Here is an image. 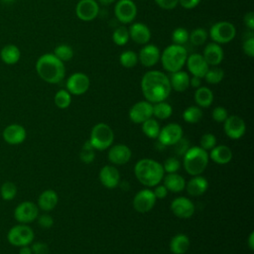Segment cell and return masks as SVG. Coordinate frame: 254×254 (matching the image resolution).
I'll use <instances>...</instances> for the list:
<instances>
[{
	"label": "cell",
	"mask_w": 254,
	"mask_h": 254,
	"mask_svg": "<svg viewBox=\"0 0 254 254\" xmlns=\"http://www.w3.org/2000/svg\"><path fill=\"white\" fill-rule=\"evenodd\" d=\"M211 117L214 121H216L218 123H222L228 117V112L224 107L216 106L211 112Z\"/></svg>",
	"instance_id": "cell-47"
},
{
	"label": "cell",
	"mask_w": 254,
	"mask_h": 254,
	"mask_svg": "<svg viewBox=\"0 0 254 254\" xmlns=\"http://www.w3.org/2000/svg\"><path fill=\"white\" fill-rule=\"evenodd\" d=\"M188 51L181 45L172 44L164 49L160 61L165 70L173 73L181 70L186 64Z\"/></svg>",
	"instance_id": "cell-5"
},
{
	"label": "cell",
	"mask_w": 254,
	"mask_h": 254,
	"mask_svg": "<svg viewBox=\"0 0 254 254\" xmlns=\"http://www.w3.org/2000/svg\"><path fill=\"white\" fill-rule=\"evenodd\" d=\"M31 249H32L33 254H48L49 253V246L46 243L41 242V241L33 243Z\"/></svg>",
	"instance_id": "cell-51"
},
{
	"label": "cell",
	"mask_w": 254,
	"mask_h": 254,
	"mask_svg": "<svg viewBox=\"0 0 254 254\" xmlns=\"http://www.w3.org/2000/svg\"><path fill=\"white\" fill-rule=\"evenodd\" d=\"M99 181L107 189H115L120 182V173L116 167L106 165L99 171Z\"/></svg>",
	"instance_id": "cell-22"
},
{
	"label": "cell",
	"mask_w": 254,
	"mask_h": 254,
	"mask_svg": "<svg viewBox=\"0 0 254 254\" xmlns=\"http://www.w3.org/2000/svg\"><path fill=\"white\" fill-rule=\"evenodd\" d=\"M39 216L38 205L30 200H26L18 204L14 210V217L20 223H30Z\"/></svg>",
	"instance_id": "cell-10"
},
{
	"label": "cell",
	"mask_w": 254,
	"mask_h": 254,
	"mask_svg": "<svg viewBox=\"0 0 254 254\" xmlns=\"http://www.w3.org/2000/svg\"><path fill=\"white\" fill-rule=\"evenodd\" d=\"M164 186L168 190V191L172 192H181L186 188V180L183 176L178 173L168 174L166 177L164 176Z\"/></svg>",
	"instance_id": "cell-28"
},
{
	"label": "cell",
	"mask_w": 254,
	"mask_h": 254,
	"mask_svg": "<svg viewBox=\"0 0 254 254\" xmlns=\"http://www.w3.org/2000/svg\"><path fill=\"white\" fill-rule=\"evenodd\" d=\"M189 37H190L189 31L183 27L176 28L172 33L173 44H176V45L183 46L184 44H186L189 41Z\"/></svg>",
	"instance_id": "cell-44"
},
{
	"label": "cell",
	"mask_w": 254,
	"mask_h": 254,
	"mask_svg": "<svg viewBox=\"0 0 254 254\" xmlns=\"http://www.w3.org/2000/svg\"><path fill=\"white\" fill-rule=\"evenodd\" d=\"M160 130H161V127L159 122L152 117L142 123V131L148 138H151V139L158 138Z\"/></svg>",
	"instance_id": "cell-33"
},
{
	"label": "cell",
	"mask_w": 254,
	"mask_h": 254,
	"mask_svg": "<svg viewBox=\"0 0 254 254\" xmlns=\"http://www.w3.org/2000/svg\"><path fill=\"white\" fill-rule=\"evenodd\" d=\"M141 90L147 101L157 103L169 97L172 87L167 74L154 69L145 72L142 76Z\"/></svg>",
	"instance_id": "cell-1"
},
{
	"label": "cell",
	"mask_w": 254,
	"mask_h": 254,
	"mask_svg": "<svg viewBox=\"0 0 254 254\" xmlns=\"http://www.w3.org/2000/svg\"><path fill=\"white\" fill-rule=\"evenodd\" d=\"M130 37H129V31L126 27L120 26L114 30L112 33V41L117 46H124L128 43Z\"/></svg>",
	"instance_id": "cell-38"
},
{
	"label": "cell",
	"mask_w": 254,
	"mask_h": 254,
	"mask_svg": "<svg viewBox=\"0 0 254 254\" xmlns=\"http://www.w3.org/2000/svg\"><path fill=\"white\" fill-rule=\"evenodd\" d=\"M162 166H163L164 172H166L167 174H171V173H177L180 170L181 163L176 157H169L168 159L165 160Z\"/></svg>",
	"instance_id": "cell-45"
},
{
	"label": "cell",
	"mask_w": 254,
	"mask_h": 254,
	"mask_svg": "<svg viewBox=\"0 0 254 254\" xmlns=\"http://www.w3.org/2000/svg\"><path fill=\"white\" fill-rule=\"evenodd\" d=\"M236 36L235 26L228 21L214 23L209 29V37L212 42L221 45L231 42Z\"/></svg>",
	"instance_id": "cell-8"
},
{
	"label": "cell",
	"mask_w": 254,
	"mask_h": 254,
	"mask_svg": "<svg viewBox=\"0 0 254 254\" xmlns=\"http://www.w3.org/2000/svg\"><path fill=\"white\" fill-rule=\"evenodd\" d=\"M0 194L4 200H11L17 194V187L12 182H5L0 188Z\"/></svg>",
	"instance_id": "cell-43"
},
{
	"label": "cell",
	"mask_w": 254,
	"mask_h": 254,
	"mask_svg": "<svg viewBox=\"0 0 254 254\" xmlns=\"http://www.w3.org/2000/svg\"><path fill=\"white\" fill-rule=\"evenodd\" d=\"M243 22L245 24V26L250 30L253 31L254 30V13L252 11L247 12L244 17H243Z\"/></svg>",
	"instance_id": "cell-53"
},
{
	"label": "cell",
	"mask_w": 254,
	"mask_h": 254,
	"mask_svg": "<svg viewBox=\"0 0 254 254\" xmlns=\"http://www.w3.org/2000/svg\"><path fill=\"white\" fill-rule=\"evenodd\" d=\"M113 141L114 133L112 128L108 124L100 122L92 127L89 142L95 150H106L111 147Z\"/></svg>",
	"instance_id": "cell-6"
},
{
	"label": "cell",
	"mask_w": 254,
	"mask_h": 254,
	"mask_svg": "<svg viewBox=\"0 0 254 254\" xmlns=\"http://www.w3.org/2000/svg\"><path fill=\"white\" fill-rule=\"evenodd\" d=\"M199 2L200 0H179V4L187 10L195 8L199 4Z\"/></svg>",
	"instance_id": "cell-55"
},
{
	"label": "cell",
	"mask_w": 254,
	"mask_h": 254,
	"mask_svg": "<svg viewBox=\"0 0 254 254\" xmlns=\"http://www.w3.org/2000/svg\"><path fill=\"white\" fill-rule=\"evenodd\" d=\"M19 254H33V252H32L31 247H29V245H27V246H22L20 248Z\"/></svg>",
	"instance_id": "cell-58"
},
{
	"label": "cell",
	"mask_w": 254,
	"mask_h": 254,
	"mask_svg": "<svg viewBox=\"0 0 254 254\" xmlns=\"http://www.w3.org/2000/svg\"><path fill=\"white\" fill-rule=\"evenodd\" d=\"M156 196L152 190L144 189L138 191L133 198V207L137 212L146 213L153 209L156 203Z\"/></svg>",
	"instance_id": "cell-12"
},
{
	"label": "cell",
	"mask_w": 254,
	"mask_h": 254,
	"mask_svg": "<svg viewBox=\"0 0 254 254\" xmlns=\"http://www.w3.org/2000/svg\"><path fill=\"white\" fill-rule=\"evenodd\" d=\"M172 212L179 218L187 219L192 216L194 213L195 207L193 202L186 196H178L174 198L171 202Z\"/></svg>",
	"instance_id": "cell-16"
},
{
	"label": "cell",
	"mask_w": 254,
	"mask_h": 254,
	"mask_svg": "<svg viewBox=\"0 0 254 254\" xmlns=\"http://www.w3.org/2000/svg\"><path fill=\"white\" fill-rule=\"evenodd\" d=\"M173 113V107L168 102L160 101L153 105V115L161 120L168 119Z\"/></svg>",
	"instance_id": "cell-34"
},
{
	"label": "cell",
	"mask_w": 254,
	"mask_h": 254,
	"mask_svg": "<svg viewBox=\"0 0 254 254\" xmlns=\"http://www.w3.org/2000/svg\"><path fill=\"white\" fill-rule=\"evenodd\" d=\"M34 230L24 223H20L11 227L7 233L8 242L16 247L30 245L34 241Z\"/></svg>",
	"instance_id": "cell-7"
},
{
	"label": "cell",
	"mask_w": 254,
	"mask_h": 254,
	"mask_svg": "<svg viewBox=\"0 0 254 254\" xmlns=\"http://www.w3.org/2000/svg\"><path fill=\"white\" fill-rule=\"evenodd\" d=\"M223 77H224V70L217 66L208 68L204 75L206 82H208L209 84H217L223 79Z\"/></svg>",
	"instance_id": "cell-40"
},
{
	"label": "cell",
	"mask_w": 254,
	"mask_h": 254,
	"mask_svg": "<svg viewBox=\"0 0 254 254\" xmlns=\"http://www.w3.org/2000/svg\"><path fill=\"white\" fill-rule=\"evenodd\" d=\"M95 149L92 147L89 141H86L84 145L81 147V150L79 152V158L80 160L85 164H90L95 159Z\"/></svg>",
	"instance_id": "cell-42"
},
{
	"label": "cell",
	"mask_w": 254,
	"mask_h": 254,
	"mask_svg": "<svg viewBox=\"0 0 254 254\" xmlns=\"http://www.w3.org/2000/svg\"><path fill=\"white\" fill-rule=\"evenodd\" d=\"M5 1H7V2H11V1H13V0H5Z\"/></svg>",
	"instance_id": "cell-60"
},
{
	"label": "cell",
	"mask_w": 254,
	"mask_h": 254,
	"mask_svg": "<svg viewBox=\"0 0 254 254\" xmlns=\"http://www.w3.org/2000/svg\"><path fill=\"white\" fill-rule=\"evenodd\" d=\"M0 58L1 61L6 64H15L21 58V52L15 45H6L0 51Z\"/></svg>",
	"instance_id": "cell-31"
},
{
	"label": "cell",
	"mask_w": 254,
	"mask_h": 254,
	"mask_svg": "<svg viewBox=\"0 0 254 254\" xmlns=\"http://www.w3.org/2000/svg\"><path fill=\"white\" fill-rule=\"evenodd\" d=\"M153 116V104L147 100L138 101L129 110V118L133 123H143Z\"/></svg>",
	"instance_id": "cell-15"
},
{
	"label": "cell",
	"mask_w": 254,
	"mask_h": 254,
	"mask_svg": "<svg viewBox=\"0 0 254 254\" xmlns=\"http://www.w3.org/2000/svg\"><path fill=\"white\" fill-rule=\"evenodd\" d=\"M36 71L38 75L48 83H59L65 74V67L54 54L48 53L42 55L36 63Z\"/></svg>",
	"instance_id": "cell-2"
},
{
	"label": "cell",
	"mask_w": 254,
	"mask_h": 254,
	"mask_svg": "<svg viewBox=\"0 0 254 254\" xmlns=\"http://www.w3.org/2000/svg\"><path fill=\"white\" fill-rule=\"evenodd\" d=\"M156 198L159 199H163L167 196L168 194V190L166 189V187L164 185H157L155 186V190H153Z\"/></svg>",
	"instance_id": "cell-52"
},
{
	"label": "cell",
	"mask_w": 254,
	"mask_h": 254,
	"mask_svg": "<svg viewBox=\"0 0 254 254\" xmlns=\"http://www.w3.org/2000/svg\"><path fill=\"white\" fill-rule=\"evenodd\" d=\"M202 57L208 65L217 66L218 64H220L224 58V52L220 45L211 42L205 46Z\"/></svg>",
	"instance_id": "cell-23"
},
{
	"label": "cell",
	"mask_w": 254,
	"mask_h": 254,
	"mask_svg": "<svg viewBox=\"0 0 254 254\" xmlns=\"http://www.w3.org/2000/svg\"><path fill=\"white\" fill-rule=\"evenodd\" d=\"M108 160L114 165L122 166L128 163L132 157L131 149L125 144H117L112 146L108 151Z\"/></svg>",
	"instance_id": "cell-20"
},
{
	"label": "cell",
	"mask_w": 254,
	"mask_h": 254,
	"mask_svg": "<svg viewBox=\"0 0 254 254\" xmlns=\"http://www.w3.org/2000/svg\"><path fill=\"white\" fill-rule=\"evenodd\" d=\"M99 13V5L95 0H79L75 6L76 17L84 22L94 20Z\"/></svg>",
	"instance_id": "cell-14"
},
{
	"label": "cell",
	"mask_w": 254,
	"mask_h": 254,
	"mask_svg": "<svg viewBox=\"0 0 254 254\" xmlns=\"http://www.w3.org/2000/svg\"><path fill=\"white\" fill-rule=\"evenodd\" d=\"M138 55L131 50L124 51L119 56V63L122 66L126 68L134 67L138 63Z\"/></svg>",
	"instance_id": "cell-36"
},
{
	"label": "cell",
	"mask_w": 254,
	"mask_h": 254,
	"mask_svg": "<svg viewBox=\"0 0 254 254\" xmlns=\"http://www.w3.org/2000/svg\"><path fill=\"white\" fill-rule=\"evenodd\" d=\"M242 49L246 56H248L249 58L254 57V37L253 36H250L247 39H245L242 45Z\"/></svg>",
	"instance_id": "cell-48"
},
{
	"label": "cell",
	"mask_w": 254,
	"mask_h": 254,
	"mask_svg": "<svg viewBox=\"0 0 254 254\" xmlns=\"http://www.w3.org/2000/svg\"><path fill=\"white\" fill-rule=\"evenodd\" d=\"M207 36H208V34H207L205 29L195 28L190 32L189 40L194 46H201L205 43V41L207 39Z\"/></svg>",
	"instance_id": "cell-41"
},
{
	"label": "cell",
	"mask_w": 254,
	"mask_h": 254,
	"mask_svg": "<svg viewBox=\"0 0 254 254\" xmlns=\"http://www.w3.org/2000/svg\"><path fill=\"white\" fill-rule=\"evenodd\" d=\"M175 146H177V147H175V149H176V151L178 152L179 155L185 154L186 151L189 149V148H188V141L185 140L184 138L180 139V140L175 144Z\"/></svg>",
	"instance_id": "cell-54"
},
{
	"label": "cell",
	"mask_w": 254,
	"mask_h": 254,
	"mask_svg": "<svg viewBox=\"0 0 254 254\" xmlns=\"http://www.w3.org/2000/svg\"><path fill=\"white\" fill-rule=\"evenodd\" d=\"M155 2L164 10H173L179 4V0H155Z\"/></svg>",
	"instance_id": "cell-50"
},
{
	"label": "cell",
	"mask_w": 254,
	"mask_h": 254,
	"mask_svg": "<svg viewBox=\"0 0 254 254\" xmlns=\"http://www.w3.org/2000/svg\"><path fill=\"white\" fill-rule=\"evenodd\" d=\"M38 218V223L42 228H51L54 225V218L52 215L48 214V213H44L40 216L37 217Z\"/></svg>",
	"instance_id": "cell-49"
},
{
	"label": "cell",
	"mask_w": 254,
	"mask_h": 254,
	"mask_svg": "<svg viewBox=\"0 0 254 254\" xmlns=\"http://www.w3.org/2000/svg\"><path fill=\"white\" fill-rule=\"evenodd\" d=\"M200 84H201V78H199L197 76H193V75L190 78V85H191L192 87L197 88L200 86Z\"/></svg>",
	"instance_id": "cell-56"
},
{
	"label": "cell",
	"mask_w": 254,
	"mask_h": 254,
	"mask_svg": "<svg viewBox=\"0 0 254 254\" xmlns=\"http://www.w3.org/2000/svg\"><path fill=\"white\" fill-rule=\"evenodd\" d=\"M183 118L188 123H190V124L197 123L202 118V110L197 105L189 106L183 112Z\"/></svg>",
	"instance_id": "cell-35"
},
{
	"label": "cell",
	"mask_w": 254,
	"mask_h": 254,
	"mask_svg": "<svg viewBox=\"0 0 254 254\" xmlns=\"http://www.w3.org/2000/svg\"><path fill=\"white\" fill-rule=\"evenodd\" d=\"M114 15L120 23L130 24L137 16V6L132 0H119L114 7Z\"/></svg>",
	"instance_id": "cell-9"
},
{
	"label": "cell",
	"mask_w": 254,
	"mask_h": 254,
	"mask_svg": "<svg viewBox=\"0 0 254 254\" xmlns=\"http://www.w3.org/2000/svg\"><path fill=\"white\" fill-rule=\"evenodd\" d=\"M190 75L188 72L184 70H179L176 72H173L170 79L171 87L172 89L178 91V92H183L187 90L190 86Z\"/></svg>",
	"instance_id": "cell-29"
},
{
	"label": "cell",
	"mask_w": 254,
	"mask_h": 254,
	"mask_svg": "<svg viewBox=\"0 0 254 254\" xmlns=\"http://www.w3.org/2000/svg\"><path fill=\"white\" fill-rule=\"evenodd\" d=\"M207 151L198 146L189 148L184 154V168L190 176H198L204 172L208 165Z\"/></svg>",
	"instance_id": "cell-4"
},
{
	"label": "cell",
	"mask_w": 254,
	"mask_h": 254,
	"mask_svg": "<svg viewBox=\"0 0 254 254\" xmlns=\"http://www.w3.org/2000/svg\"><path fill=\"white\" fill-rule=\"evenodd\" d=\"M188 193L191 196H199L203 194L207 189H208V182L207 180L198 175V176H192V178L186 183V188Z\"/></svg>",
	"instance_id": "cell-25"
},
{
	"label": "cell",
	"mask_w": 254,
	"mask_h": 254,
	"mask_svg": "<svg viewBox=\"0 0 254 254\" xmlns=\"http://www.w3.org/2000/svg\"><path fill=\"white\" fill-rule=\"evenodd\" d=\"M128 31H129V37L136 44L146 45L149 43L151 39V31L149 27L143 23H140V22L133 23L128 29Z\"/></svg>",
	"instance_id": "cell-24"
},
{
	"label": "cell",
	"mask_w": 254,
	"mask_h": 254,
	"mask_svg": "<svg viewBox=\"0 0 254 254\" xmlns=\"http://www.w3.org/2000/svg\"><path fill=\"white\" fill-rule=\"evenodd\" d=\"M55 104L60 109L67 108L71 103V94L66 89H60L55 95Z\"/></svg>",
	"instance_id": "cell-37"
},
{
	"label": "cell",
	"mask_w": 254,
	"mask_h": 254,
	"mask_svg": "<svg viewBox=\"0 0 254 254\" xmlns=\"http://www.w3.org/2000/svg\"><path fill=\"white\" fill-rule=\"evenodd\" d=\"M161 57V52L159 48L154 44H146L139 52L138 61L142 65L146 67H151L156 65Z\"/></svg>",
	"instance_id": "cell-19"
},
{
	"label": "cell",
	"mask_w": 254,
	"mask_h": 254,
	"mask_svg": "<svg viewBox=\"0 0 254 254\" xmlns=\"http://www.w3.org/2000/svg\"><path fill=\"white\" fill-rule=\"evenodd\" d=\"M213 92L206 86H199L194 92V101L198 107H209L213 102Z\"/></svg>",
	"instance_id": "cell-32"
},
{
	"label": "cell",
	"mask_w": 254,
	"mask_h": 254,
	"mask_svg": "<svg viewBox=\"0 0 254 254\" xmlns=\"http://www.w3.org/2000/svg\"><path fill=\"white\" fill-rule=\"evenodd\" d=\"M134 174L142 185L146 187H155L163 180L165 172L162 164L153 159L145 158L136 163Z\"/></svg>",
	"instance_id": "cell-3"
},
{
	"label": "cell",
	"mask_w": 254,
	"mask_h": 254,
	"mask_svg": "<svg viewBox=\"0 0 254 254\" xmlns=\"http://www.w3.org/2000/svg\"><path fill=\"white\" fill-rule=\"evenodd\" d=\"M190 245L189 236L183 233L175 235L170 241V250L173 254H185Z\"/></svg>",
	"instance_id": "cell-30"
},
{
	"label": "cell",
	"mask_w": 254,
	"mask_h": 254,
	"mask_svg": "<svg viewBox=\"0 0 254 254\" xmlns=\"http://www.w3.org/2000/svg\"><path fill=\"white\" fill-rule=\"evenodd\" d=\"M186 64H187L188 70L191 73V75L197 76L199 78H203L207 69L209 68V65L203 59L202 55L197 53L188 56Z\"/></svg>",
	"instance_id": "cell-18"
},
{
	"label": "cell",
	"mask_w": 254,
	"mask_h": 254,
	"mask_svg": "<svg viewBox=\"0 0 254 254\" xmlns=\"http://www.w3.org/2000/svg\"><path fill=\"white\" fill-rule=\"evenodd\" d=\"M200 147L205 151L211 150L216 146V137L212 133H205L200 138Z\"/></svg>",
	"instance_id": "cell-46"
},
{
	"label": "cell",
	"mask_w": 254,
	"mask_h": 254,
	"mask_svg": "<svg viewBox=\"0 0 254 254\" xmlns=\"http://www.w3.org/2000/svg\"><path fill=\"white\" fill-rule=\"evenodd\" d=\"M183 138V127L178 123L165 125L159 133L158 140L163 146H173Z\"/></svg>",
	"instance_id": "cell-13"
},
{
	"label": "cell",
	"mask_w": 254,
	"mask_h": 254,
	"mask_svg": "<svg viewBox=\"0 0 254 254\" xmlns=\"http://www.w3.org/2000/svg\"><path fill=\"white\" fill-rule=\"evenodd\" d=\"M224 132L230 139H240L246 131V125L244 120L237 115H230L223 122Z\"/></svg>",
	"instance_id": "cell-17"
},
{
	"label": "cell",
	"mask_w": 254,
	"mask_h": 254,
	"mask_svg": "<svg viewBox=\"0 0 254 254\" xmlns=\"http://www.w3.org/2000/svg\"><path fill=\"white\" fill-rule=\"evenodd\" d=\"M65 86L66 90L70 94L82 95L88 90L90 86V79L87 74L83 72H74L67 78Z\"/></svg>",
	"instance_id": "cell-11"
},
{
	"label": "cell",
	"mask_w": 254,
	"mask_h": 254,
	"mask_svg": "<svg viewBox=\"0 0 254 254\" xmlns=\"http://www.w3.org/2000/svg\"><path fill=\"white\" fill-rule=\"evenodd\" d=\"M247 244H248V247H249L250 250H253V249H254V232H253V231L250 233V235H249V237H248V242H247Z\"/></svg>",
	"instance_id": "cell-57"
},
{
	"label": "cell",
	"mask_w": 254,
	"mask_h": 254,
	"mask_svg": "<svg viewBox=\"0 0 254 254\" xmlns=\"http://www.w3.org/2000/svg\"><path fill=\"white\" fill-rule=\"evenodd\" d=\"M2 136L6 143L10 145H18L25 141L27 137V132L22 125L14 123L8 125L4 129Z\"/></svg>",
	"instance_id": "cell-21"
},
{
	"label": "cell",
	"mask_w": 254,
	"mask_h": 254,
	"mask_svg": "<svg viewBox=\"0 0 254 254\" xmlns=\"http://www.w3.org/2000/svg\"><path fill=\"white\" fill-rule=\"evenodd\" d=\"M208 157L218 165H226L232 159V151L226 145H218L210 150Z\"/></svg>",
	"instance_id": "cell-26"
},
{
	"label": "cell",
	"mask_w": 254,
	"mask_h": 254,
	"mask_svg": "<svg viewBox=\"0 0 254 254\" xmlns=\"http://www.w3.org/2000/svg\"><path fill=\"white\" fill-rule=\"evenodd\" d=\"M58 201V193L54 190H46L38 197V207L48 212L57 206Z\"/></svg>",
	"instance_id": "cell-27"
},
{
	"label": "cell",
	"mask_w": 254,
	"mask_h": 254,
	"mask_svg": "<svg viewBox=\"0 0 254 254\" xmlns=\"http://www.w3.org/2000/svg\"><path fill=\"white\" fill-rule=\"evenodd\" d=\"M98 2L103 6H108V5H111L112 3H114L115 0H98Z\"/></svg>",
	"instance_id": "cell-59"
},
{
	"label": "cell",
	"mask_w": 254,
	"mask_h": 254,
	"mask_svg": "<svg viewBox=\"0 0 254 254\" xmlns=\"http://www.w3.org/2000/svg\"><path fill=\"white\" fill-rule=\"evenodd\" d=\"M60 61L68 62L73 57V51L72 48L66 44H62L56 47L54 53H53Z\"/></svg>",
	"instance_id": "cell-39"
}]
</instances>
